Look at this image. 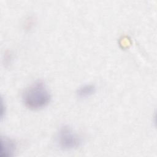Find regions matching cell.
I'll list each match as a JSON object with an SVG mask.
<instances>
[{
	"mask_svg": "<svg viewBox=\"0 0 157 157\" xmlns=\"http://www.w3.org/2000/svg\"><path fill=\"white\" fill-rule=\"evenodd\" d=\"M21 98L26 107L37 110L48 104L51 99V93L43 81L37 80L25 88Z\"/></svg>",
	"mask_w": 157,
	"mask_h": 157,
	"instance_id": "6da1fadb",
	"label": "cell"
},
{
	"mask_svg": "<svg viewBox=\"0 0 157 157\" xmlns=\"http://www.w3.org/2000/svg\"><path fill=\"white\" fill-rule=\"evenodd\" d=\"M55 139L57 145L64 150L77 148L83 142L81 136L69 125H63L59 128Z\"/></svg>",
	"mask_w": 157,
	"mask_h": 157,
	"instance_id": "7a4b0ae2",
	"label": "cell"
},
{
	"mask_svg": "<svg viewBox=\"0 0 157 157\" xmlns=\"http://www.w3.org/2000/svg\"><path fill=\"white\" fill-rule=\"evenodd\" d=\"M16 150V144L12 139L6 136L1 138V156L5 157L13 155Z\"/></svg>",
	"mask_w": 157,
	"mask_h": 157,
	"instance_id": "3957f363",
	"label": "cell"
},
{
	"mask_svg": "<svg viewBox=\"0 0 157 157\" xmlns=\"http://www.w3.org/2000/svg\"><path fill=\"white\" fill-rule=\"evenodd\" d=\"M96 91V86L93 84H85L80 86L76 91L78 98H86L93 95Z\"/></svg>",
	"mask_w": 157,
	"mask_h": 157,
	"instance_id": "277c9868",
	"label": "cell"
}]
</instances>
